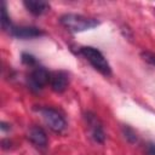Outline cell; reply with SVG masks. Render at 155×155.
<instances>
[{"label": "cell", "instance_id": "obj_1", "mask_svg": "<svg viewBox=\"0 0 155 155\" xmlns=\"http://www.w3.org/2000/svg\"><path fill=\"white\" fill-rule=\"evenodd\" d=\"M59 23L69 31L73 33H80L88 29H92L97 25H99V22L94 18H90L82 15L76 13H65L59 17Z\"/></svg>", "mask_w": 155, "mask_h": 155}, {"label": "cell", "instance_id": "obj_2", "mask_svg": "<svg viewBox=\"0 0 155 155\" xmlns=\"http://www.w3.org/2000/svg\"><path fill=\"white\" fill-rule=\"evenodd\" d=\"M79 53L81 56H84L90 62V64L96 70H98L101 74H103L105 76H109L111 74V68H110L107 58L103 56V53L98 48L92 47V46H82V47H80Z\"/></svg>", "mask_w": 155, "mask_h": 155}, {"label": "cell", "instance_id": "obj_3", "mask_svg": "<svg viewBox=\"0 0 155 155\" xmlns=\"http://www.w3.org/2000/svg\"><path fill=\"white\" fill-rule=\"evenodd\" d=\"M45 124L48 126V128L56 133H59L65 130L67 127V121L64 116L56 109L50 108V107H44L39 109Z\"/></svg>", "mask_w": 155, "mask_h": 155}, {"label": "cell", "instance_id": "obj_4", "mask_svg": "<svg viewBox=\"0 0 155 155\" xmlns=\"http://www.w3.org/2000/svg\"><path fill=\"white\" fill-rule=\"evenodd\" d=\"M50 80H51V75L44 67L34 68L28 75V85H29V88L33 91L42 90L48 84Z\"/></svg>", "mask_w": 155, "mask_h": 155}, {"label": "cell", "instance_id": "obj_5", "mask_svg": "<svg viewBox=\"0 0 155 155\" xmlns=\"http://www.w3.org/2000/svg\"><path fill=\"white\" fill-rule=\"evenodd\" d=\"M50 85L52 91H54L56 93H63L69 85V75L67 71L59 70V71H54L51 75V80H50Z\"/></svg>", "mask_w": 155, "mask_h": 155}, {"label": "cell", "instance_id": "obj_6", "mask_svg": "<svg viewBox=\"0 0 155 155\" xmlns=\"http://www.w3.org/2000/svg\"><path fill=\"white\" fill-rule=\"evenodd\" d=\"M10 33L12 36L18 38V39H33V38H39V36L45 35V31H42L41 29L36 27H28V25L13 27Z\"/></svg>", "mask_w": 155, "mask_h": 155}, {"label": "cell", "instance_id": "obj_7", "mask_svg": "<svg viewBox=\"0 0 155 155\" xmlns=\"http://www.w3.org/2000/svg\"><path fill=\"white\" fill-rule=\"evenodd\" d=\"M86 120H87V124H88L90 127H91L92 138H93L97 143H103L104 139H105V133H104L103 126H102V124L99 122L98 117H97L94 114H92V113H87V114H86Z\"/></svg>", "mask_w": 155, "mask_h": 155}, {"label": "cell", "instance_id": "obj_8", "mask_svg": "<svg viewBox=\"0 0 155 155\" xmlns=\"http://www.w3.org/2000/svg\"><path fill=\"white\" fill-rule=\"evenodd\" d=\"M28 138L36 147L45 148L47 145V134L44 131V128L40 127V126H33V127H30L29 128V132H28Z\"/></svg>", "mask_w": 155, "mask_h": 155}, {"label": "cell", "instance_id": "obj_9", "mask_svg": "<svg viewBox=\"0 0 155 155\" xmlns=\"http://www.w3.org/2000/svg\"><path fill=\"white\" fill-rule=\"evenodd\" d=\"M23 5L34 16H41L50 11V4L41 0H27L23 2Z\"/></svg>", "mask_w": 155, "mask_h": 155}, {"label": "cell", "instance_id": "obj_10", "mask_svg": "<svg viewBox=\"0 0 155 155\" xmlns=\"http://www.w3.org/2000/svg\"><path fill=\"white\" fill-rule=\"evenodd\" d=\"M0 22H1V28L5 30V31H11L13 25L11 24V21H10V16L7 15V11H6V6H5V2H1V18H0Z\"/></svg>", "mask_w": 155, "mask_h": 155}, {"label": "cell", "instance_id": "obj_11", "mask_svg": "<svg viewBox=\"0 0 155 155\" xmlns=\"http://www.w3.org/2000/svg\"><path fill=\"white\" fill-rule=\"evenodd\" d=\"M124 134H125V138L130 142V143H134V142H137V134H136V132L131 128V127H128V126H125L124 127Z\"/></svg>", "mask_w": 155, "mask_h": 155}, {"label": "cell", "instance_id": "obj_12", "mask_svg": "<svg viewBox=\"0 0 155 155\" xmlns=\"http://www.w3.org/2000/svg\"><path fill=\"white\" fill-rule=\"evenodd\" d=\"M142 57L145 62H148L149 64L155 67V53L149 52V51H144V52H142Z\"/></svg>", "mask_w": 155, "mask_h": 155}, {"label": "cell", "instance_id": "obj_13", "mask_svg": "<svg viewBox=\"0 0 155 155\" xmlns=\"http://www.w3.org/2000/svg\"><path fill=\"white\" fill-rule=\"evenodd\" d=\"M22 62L27 65H34L36 63V59L33 54H29V53H23L22 54Z\"/></svg>", "mask_w": 155, "mask_h": 155}, {"label": "cell", "instance_id": "obj_14", "mask_svg": "<svg viewBox=\"0 0 155 155\" xmlns=\"http://www.w3.org/2000/svg\"><path fill=\"white\" fill-rule=\"evenodd\" d=\"M147 155H155V143H148L145 147Z\"/></svg>", "mask_w": 155, "mask_h": 155}]
</instances>
